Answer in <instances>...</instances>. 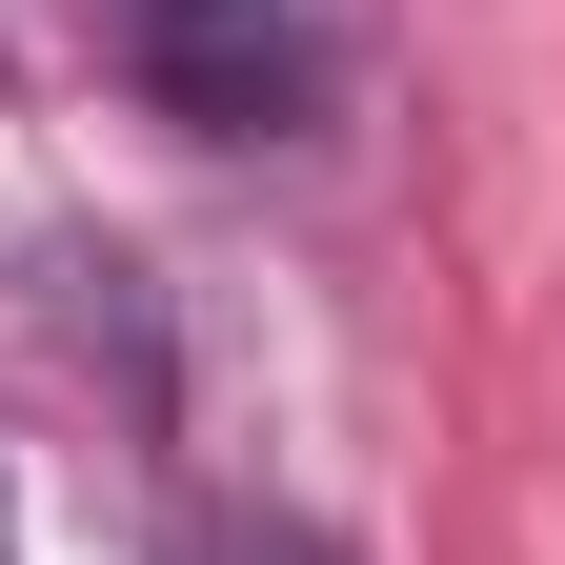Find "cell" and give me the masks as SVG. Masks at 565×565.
<instances>
[{
    "label": "cell",
    "mask_w": 565,
    "mask_h": 565,
    "mask_svg": "<svg viewBox=\"0 0 565 565\" xmlns=\"http://www.w3.org/2000/svg\"><path fill=\"white\" fill-rule=\"evenodd\" d=\"M102 61L182 141H303L323 121V21L303 0H102Z\"/></svg>",
    "instance_id": "obj_1"
},
{
    "label": "cell",
    "mask_w": 565,
    "mask_h": 565,
    "mask_svg": "<svg viewBox=\"0 0 565 565\" xmlns=\"http://www.w3.org/2000/svg\"><path fill=\"white\" fill-rule=\"evenodd\" d=\"M202 565H323L303 525H223V545H202Z\"/></svg>",
    "instance_id": "obj_2"
}]
</instances>
